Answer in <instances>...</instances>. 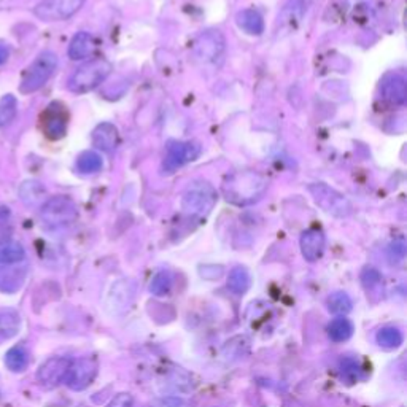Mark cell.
Returning a JSON list of instances; mask_svg holds the SVG:
<instances>
[{"label":"cell","instance_id":"9","mask_svg":"<svg viewBox=\"0 0 407 407\" xmlns=\"http://www.w3.org/2000/svg\"><path fill=\"white\" fill-rule=\"evenodd\" d=\"M85 0H43L35 7V17L42 21H64L83 7Z\"/></svg>","mask_w":407,"mask_h":407},{"label":"cell","instance_id":"32","mask_svg":"<svg viewBox=\"0 0 407 407\" xmlns=\"http://www.w3.org/2000/svg\"><path fill=\"white\" fill-rule=\"evenodd\" d=\"M341 373H342V377L348 379V380H355L358 377V373H359V368L355 359L352 358H347V359H342L341 363Z\"/></svg>","mask_w":407,"mask_h":407},{"label":"cell","instance_id":"5","mask_svg":"<svg viewBox=\"0 0 407 407\" xmlns=\"http://www.w3.org/2000/svg\"><path fill=\"white\" fill-rule=\"evenodd\" d=\"M79 216L76 204L67 196H54L43 202L40 209V220L51 229L64 228L74 223Z\"/></svg>","mask_w":407,"mask_h":407},{"label":"cell","instance_id":"21","mask_svg":"<svg viewBox=\"0 0 407 407\" xmlns=\"http://www.w3.org/2000/svg\"><path fill=\"white\" fill-rule=\"evenodd\" d=\"M328 336L333 342H345L353 336V323L345 317H336L334 320L329 322L328 328Z\"/></svg>","mask_w":407,"mask_h":407},{"label":"cell","instance_id":"6","mask_svg":"<svg viewBox=\"0 0 407 407\" xmlns=\"http://www.w3.org/2000/svg\"><path fill=\"white\" fill-rule=\"evenodd\" d=\"M309 191H311L315 204L320 205L326 213L339 216V218H344V216H348L352 213V204H350V200L334 188L328 187V185L313 183L309 187Z\"/></svg>","mask_w":407,"mask_h":407},{"label":"cell","instance_id":"11","mask_svg":"<svg viewBox=\"0 0 407 407\" xmlns=\"http://www.w3.org/2000/svg\"><path fill=\"white\" fill-rule=\"evenodd\" d=\"M200 147L194 142H171L167 147L166 158H164V169L174 172L175 169L194 161L199 156Z\"/></svg>","mask_w":407,"mask_h":407},{"label":"cell","instance_id":"30","mask_svg":"<svg viewBox=\"0 0 407 407\" xmlns=\"http://www.w3.org/2000/svg\"><path fill=\"white\" fill-rule=\"evenodd\" d=\"M352 306H353L352 300H350V296L344 291H336L328 298L329 312L336 313V315H339V317H344L345 313H348L350 311H352Z\"/></svg>","mask_w":407,"mask_h":407},{"label":"cell","instance_id":"34","mask_svg":"<svg viewBox=\"0 0 407 407\" xmlns=\"http://www.w3.org/2000/svg\"><path fill=\"white\" fill-rule=\"evenodd\" d=\"M200 275L207 280H216L223 275V267L221 266H202L199 269Z\"/></svg>","mask_w":407,"mask_h":407},{"label":"cell","instance_id":"31","mask_svg":"<svg viewBox=\"0 0 407 407\" xmlns=\"http://www.w3.org/2000/svg\"><path fill=\"white\" fill-rule=\"evenodd\" d=\"M172 274L169 271H159L150 283V291L154 296H166L172 290Z\"/></svg>","mask_w":407,"mask_h":407},{"label":"cell","instance_id":"17","mask_svg":"<svg viewBox=\"0 0 407 407\" xmlns=\"http://www.w3.org/2000/svg\"><path fill=\"white\" fill-rule=\"evenodd\" d=\"M118 140H120V134L118 129L112 123H101L94 131H92V143L96 148H99L104 153L115 152L118 147Z\"/></svg>","mask_w":407,"mask_h":407},{"label":"cell","instance_id":"23","mask_svg":"<svg viewBox=\"0 0 407 407\" xmlns=\"http://www.w3.org/2000/svg\"><path fill=\"white\" fill-rule=\"evenodd\" d=\"M46 196L45 187L37 180H28L19 187V198L25 205H37Z\"/></svg>","mask_w":407,"mask_h":407},{"label":"cell","instance_id":"15","mask_svg":"<svg viewBox=\"0 0 407 407\" xmlns=\"http://www.w3.org/2000/svg\"><path fill=\"white\" fill-rule=\"evenodd\" d=\"M324 244H326V240H324V234L320 229L312 228L304 231L300 240L302 256L311 262L320 260L324 251Z\"/></svg>","mask_w":407,"mask_h":407},{"label":"cell","instance_id":"27","mask_svg":"<svg viewBox=\"0 0 407 407\" xmlns=\"http://www.w3.org/2000/svg\"><path fill=\"white\" fill-rule=\"evenodd\" d=\"M18 115V101L13 94H5L0 99V127H7Z\"/></svg>","mask_w":407,"mask_h":407},{"label":"cell","instance_id":"24","mask_svg":"<svg viewBox=\"0 0 407 407\" xmlns=\"http://www.w3.org/2000/svg\"><path fill=\"white\" fill-rule=\"evenodd\" d=\"M251 285V277L245 267L237 266L229 272L228 288L234 295H245Z\"/></svg>","mask_w":407,"mask_h":407},{"label":"cell","instance_id":"18","mask_svg":"<svg viewBox=\"0 0 407 407\" xmlns=\"http://www.w3.org/2000/svg\"><path fill=\"white\" fill-rule=\"evenodd\" d=\"M96 48H97V42L90 32H79L74 35V39L70 40L69 51H67V53H69L70 59L81 61L94 54Z\"/></svg>","mask_w":407,"mask_h":407},{"label":"cell","instance_id":"26","mask_svg":"<svg viewBox=\"0 0 407 407\" xmlns=\"http://www.w3.org/2000/svg\"><path fill=\"white\" fill-rule=\"evenodd\" d=\"M375 341L382 348L386 350H393L401 347V344L404 341L403 333L401 329L395 328V326H385L382 329H379L377 336H375Z\"/></svg>","mask_w":407,"mask_h":407},{"label":"cell","instance_id":"8","mask_svg":"<svg viewBox=\"0 0 407 407\" xmlns=\"http://www.w3.org/2000/svg\"><path fill=\"white\" fill-rule=\"evenodd\" d=\"M69 118L67 107L63 102L54 101L45 108L42 116H40V126H42L43 134L50 140H59L65 136Z\"/></svg>","mask_w":407,"mask_h":407},{"label":"cell","instance_id":"2","mask_svg":"<svg viewBox=\"0 0 407 407\" xmlns=\"http://www.w3.org/2000/svg\"><path fill=\"white\" fill-rule=\"evenodd\" d=\"M112 72V64L107 59H92L74 72L67 87L75 94H85L99 86Z\"/></svg>","mask_w":407,"mask_h":407},{"label":"cell","instance_id":"25","mask_svg":"<svg viewBox=\"0 0 407 407\" xmlns=\"http://www.w3.org/2000/svg\"><path fill=\"white\" fill-rule=\"evenodd\" d=\"M5 364L12 373H21L29 364V352L23 345L12 347L5 353Z\"/></svg>","mask_w":407,"mask_h":407},{"label":"cell","instance_id":"35","mask_svg":"<svg viewBox=\"0 0 407 407\" xmlns=\"http://www.w3.org/2000/svg\"><path fill=\"white\" fill-rule=\"evenodd\" d=\"M107 407H134V398L129 393H120L108 403Z\"/></svg>","mask_w":407,"mask_h":407},{"label":"cell","instance_id":"1","mask_svg":"<svg viewBox=\"0 0 407 407\" xmlns=\"http://www.w3.org/2000/svg\"><path fill=\"white\" fill-rule=\"evenodd\" d=\"M267 189V180L262 175L245 171L229 175L223 183V194L228 202L250 205L256 202Z\"/></svg>","mask_w":407,"mask_h":407},{"label":"cell","instance_id":"14","mask_svg":"<svg viewBox=\"0 0 407 407\" xmlns=\"http://www.w3.org/2000/svg\"><path fill=\"white\" fill-rule=\"evenodd\" d=\"M382 99L390 105H404L407 101V85L404 76L398 74L386 75L380 85Z\"/></svg>","mask_w":407,"mask_h":407},{"label":"cell","instance_id":"19","mask_svg":"<svg viewBox=\"0 0 407 407\" xmlns=\"http://www.w3.org/2000/svg\"><path fill=\"white\" fill-rule=\"evenodd\" d=\"M236 23L249 35H261L264 32V19H262V17L256 10H242V12L237 13Z\"/></svg>","mask_w":407,"mask_h":407},{"label":"cell","instance_id":"20","mask_svg":"<svg viewBox=\"0 0 407 407\" xmlns=\"http://www.w3.org/2000/svg\"><path fill=\"white\" fill-rule=\"evenodd\" d=\"M21 328V317L17 311L7 309L0 312V341H8L17 336Z\"/></svg>","mask_w":407,"mask_h":407},{"label":"cell","instance_id":"16","mask_svg":"<svg viewBox=\"0 0 407 407\" xmlns=\"http://www.w3.org/2000/svg\"><path fill=\"white\" fill-rule=\"evenodd\" d=\"M134 298V286L129 280H120L113 285L108 295L107 307L112 313H120L131 306Z\"/></svg>","mask_w":407,"mask_h":407},{"label":"cell","instance_id":"4","mask_svg":"<svg viewBox=\"0 0 407 407\" xmlns=\"http://www.w3.org/2000/svg\"><path fill=\"white\" fill-rule=\"evenodd\" d=\"M216 199H218V196H216L212 185L204 182V180H198V182L189 185L187 191L183 193L182 209L185 213L191 216H205L213 209Z\"/></svg>","mask_w":407,"mask_h":407},{"label":"cell","instance_id":"37","mask_svg":"<svg viewBox=\"0 0 407 407\" xmlns=\"http://www.w3.org/2000/svg\"><path fill=\"white\" fill-rule=\"evenodd\" d=\"M10 58V48L5 43L0 42V64L7 63Z\"/></svg>","mask_w":407,"mask_h":407},{"label":"cell","instance_id":"29","mask_svg":"<svg viewBox=\"0 0 407 407\" xmlns=\"http://www.w3.org/2000/svg\"><path fill=\"white\" fill-rule=\"evenodd\" d=\"M362 282L369 298H373V295H382V275L374 267H366L362 272Z\"/></svg>","mask_w":407,"mask_h":407},{"label":"cell","instance_id":"7","mask_svg":"<svg viewBox=\"0 0 407 407\" xmlns=\"http://www.w3.org/2000/svg\"><path fill=\"white\" fill-rule=\"evenodd\" d=\"M226 50V40L220 30H205L194 40V58L204 64H215L223 58Z\"/></svg>","mask_w":407,"mask_h":407},{"label":"cell","instance_id":"28","mask_svg":"<svg viewBox=\"0 0 407 407\" xmlns=\"http://www.w3.org/2000/svg\"><path fill=\"white\" fill-rule=\"evenodd\" d=\"M104 167L101 154L96 152H83L76 159V169L81 174H96Z\"/></svg>","mask_w":407,"mask_h":407},{"label":"cell","instance_id":"3","mask_svg":"<svg viewBox=\"0 0 407 407\" xmlns=\"http://www.w3.org/2000/svg\"><path fill=\"white\" fill-rule=\"evenodd\" d=\"M58 69V56L53 51H43L37 56V59L29 65L23 76L19 91L23 94H30L35 92L48 83V80L53 76V74Z\"/></svg>","mask_w":407,"mask_h":407},{"label":"cell","instance_id":"22","mask_svg":"<svg viewBox=\"0 0 407 407\" xmlns=\"http://www.w3.org/2000/svg\"><path fill=\"white\" fill-rule=\"evenodd\" d=\"M25 258V250L19 242L3 240L0 242V264L13 266Z\"/></svg>","mask_w":407,"mask_h":407},{"label":"cell","instance_id":"13","mask_svg":"<svg viewBox=\"0 0 407 407\" xmlns=\"http://www.w3.org/2000/svg\"><path fill=\"white\" fill-rule=\"evenodd\" d=\"M309 5H311V0H290L279 14V21H277L279 32L280 30L282 32L295 30L302 21V18L306 17Z\"/></svg>","mask_w":407,"mask_h":407},{"label":"cell","instance_id":"12","mask_svg":"<svg viewBox=\"0 0 407 407\" xmlns=\"http://www.w3.org/2000/svg\"><path fill=\"white\" fill-rule=\"evenodd\" d=\"M70 359L65 357H53L46 359V362L40 366L37 373V380L40 385L46 386V388H53V386L59 385L65 379V374L70 368Z\"/></svg>","mask_w":407,"mask_h":407},{"label":"cell","instance_id":"10","mask_svg":"<svg viewBox=\"0 0 407 407\" xmlns=\"http://www.w3.org/2000/svg\"><path fill=\"white\" fill-rule=\"evenodd\" d=\"M97 374V363L92 358H80L70 363L64 382L74 391H81L94 382Z\"/></svg>","mask_w":407,"mask_h":407},{"label":"cell","instance_id":"36","mask_svg":"<svg viewBox=\"0 0 407 407\" xmlns=\"http://www.w3.org/2000/svg\"><path fill=\"white\" fill-rule=\"evenodd\" d=\"M390 253H391V256H395V260H403L404 253H406L404 242H395V244L391 245Z\"/></svg>","mask_w":407,"mask_h":407},{"label":"cell","instance_id":"33","mask_svg":"<svg viewBox=\"0 0 407 407\" xmlns=\"http://www.w3.org/2000/svg\"><path fill=\"white\" fill-rule=\"evenodd\" d=\"M153 407H188V403L182 398H177V396H164V398H159L153 401Z\"/></svg>","mask_w":407,"mask_h":407}]
</instances>
